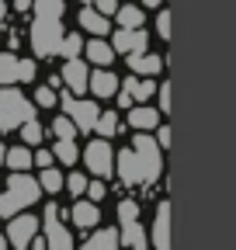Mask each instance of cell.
<instances>
[{"mask_svg":"<svg viewBox=\"0 0 236 250\" xmlns=\"http://www.w3.org/2000/svg\"><path fill=\"white\" fill-rule=\"evenodd\" d=\"M39 195H42V188H39V181L32 174H11L7 177V191L0 195V215H4V219L21 215V208L35 205Z\"/></svg>","mask_w":236,"mask_h":250,"instance_id":"obj_1","label":"cell"},{"mask_svg":"<svg viewBox=\"0 0 236 250\" xmlns=\"http://www.w3.org/2000/svg\"><path fill=\"white\" fill-rule=\"evenodd\" d=\"M28 122H35V104L21 90L4 87L0 90V132H11V129L28 125Z\"/></svg>","mask_w":236,"mask_h":250,"instance_id":"obj_2","label":"cell"},{"mask_svg":"<svg viewBox=\"0 0 236 250\" xmlns=\"http://www.w3.org/2000/svg\"><path fill=\"white\" fill-rule=\"evenodd\" d=\"M132 153H136V160H139V167H142V174H146V184L157 181L160 170H163V156H160L157 139L146 136V132H139V136L132 139Z\"/></svg>","mask_w":236,"mask_h":250,"instance_id":"obj_3","label":"cell"},{"mask_svg":"<svg viewBox=\"0 0 236 250\" xmlns=\"http://www.w3.org/2000/svg\"><path fill=\"white\" fill-rule=\"evenodd\" d=\"M59 45H63V24L35 18V24H32V52L35 56H56Z\"/></svg>","mask_w":236,"mask_h":250,"instance_id":"obj_4","label":"cell"},{"mask_svg":"<svg viewBox=\"0 0 236 250\" xmlns=\"http://www.w3.org/2000/svg\"><path fill=\"white\" fill-rule=\"evenodd\" d=\"M63 108H66V118L73 122V129H80V132H91L101 115V108L94 101H77L73 94H63Z\"/></svg>","mask_w":236,"mask_h":250,"instance_id":"obj_5","label":"cell"},{"mask_svg":"<svg viewBox=\"0 0 236 250\" xmlns=\"http://www.w3.org/2000/svg\"><path fill=\"white\" fill-rule=\"evenodd\" d=\"M83 164H87V170H91V174H98V177L104 181V177L115 174V149H111L104 139H94L91 146L83 149Z\"/></svg>","mask_w":236,"mask_h":250,"instance_id":"obj_6","label":"cell"},{"mask_svg":"<svg viewBox=\"0 0 236 250\" xmlns=\"http://www.w3.org/2000/svg\"><path fill=\"white\" fill-rule=\"evenodd\" d=\"M39 226H42V219H35V215H24V212L14 215L11 226H7V247H14V250L32 247L35 236H39Z\"/></svg>","mask_w":236,"mask_h":250,"instance_id":"obj_7","label":"cell"},{"mask_svg":"<svg viewBox=\"0 0 236 250\" xmlns=\"http://www.w3.org/2000/svg\"><path fill=\"white\" fill-rule=\"evenodd\" d=\"M45 250H73V233L59 223V208L45 205Z\"/></svg>","mask_w":236,"mask_h":250,"instance_id":"obj_8","label":"cell"},{"mask_svg":"<svg viewBox=\"0 0 236 250\" xmlns=\"http://www.w3.org/2000/svg\"><path fill=\"white\" fill-rule=\"evenodd\" d=\"M146 45H150V35H146L142 28H139V31L118 28V31H115V42H111V49L122 52V56H139V52H146Z\"/></svg>","mask_w":236,"mask_h":250,"instance_id":"obj_9","label":"cell"},{"mask_svg":"<svg viewBox=\"0 0 236 250\" xmlns=\"http://www.w3.org/2000/svg\"><path fill=\"white\" fill-rule=\"evenodd\" d=\"M115 170H118V177H122L125 184H146V174H142V167H139L132 149L115 153Z\"/></svg>","mask_w":236,"mask_h":250,"instance_id":"obj_10","label":"cell"},{"mask_svg":"<svg viewBox=\"0 0 236 250\" xmlns=\"http://www.w3.org/2000/svg\"><path fill=\"white\" fill-rule=\"evenodd\" d=\"M59 80H63L73 94H80V90H87V80H91V70H87V62H80V59H70L66 66H63V73H59Z\"/></svg>","mask_w":236,"mask_h":250,"instance_id":"obj_11","label":"cell"},{"mask_svg":"<svg viewBox=\"0 0 236 250\" xmlns=\"http://www.w3.org/2000/svg\"><path fill=\"white\" fill-rule=\"evenodd\" d=\"M129 70H132V77H157L160 70H163V59L157 56V52H139V56H129Z\"/></svg>","mask_w":236,"mask_h":250,"instance_id":"obj_12","label":"cell"},{"mask_svg":"<svg viewBox=\"0 0 236 250\" xmlns=\"http://www.w3.org/2000/svg\"><path fill=\"white\" fill-rule=\"evenodd\" d=\"M153 247L167 250L170 247V205L160 202L157 205V219H153Z\"/></svg>","mask_w":236,"mask_h":250,"instance_id":"obj_13","label":"cell"},{"mask_svg":"<svg viewBox=\"0 0 236 250\" xmlns=\"http://www.w3.org/2000/svg\"><path fill=\"white\" fill-rule=\"evenodd\" d=\"M87 87H91L98 98H111V94H118V87H122V83H118V77H115L111 70H94L91 80H87Z\"/></svg>","mask_w":236,"mask_h":250,"instance_id":"obj_14","label":"cell"},{"mask_svg":"<svg viewBox=\"0 0 236 250\" xmlns=\"http://www.w3.org/2000/svg\"><path fill=\"white\" fill-rule=\"evenodd\" d=\"M157 122H160V111H157V108H150V104H139V108H132V111H129V125H132V129H139V132L157 129Z\"/></svg>","mask_w":236,"mask_h":250,"instance_id":"obj_15","label":"cell"},{"mask_svg":"<svg viewBox=\"0 0 236 250\" xmlns=\"http://www.w3.org/2000/svg\"><path fill=\"white\" fill-rule=\"evenodd\" d=\"M4 164L11 167V174H28V167L35 164V156H32L28 146H11L7 156H4Z\"/></svg>","mask_w":236,"mask_h":250,"instance_id":"obj_16","label":"cell"},{"mask_svg":"<svg viewBox=\"0 0 236 250\" xmlns=\"http://www.w3.org/2000/svg\"><path fill=\"white\" fill-rule=\"evenodd\" d=\"M122 90L129 94L132 101H146V98H153L157 94V80H146V77H129L122 83Z\"/></svg>","mask_w":236,"mask_h":250,"instance_id":"obj_17","label":"cell"},{"mask_svg":"<svg viewBox=\"0 0 236 250\" xmlns=\"http://www.w3.org/2000/svg\"><path fill=\"white\" fill-rule=\"evenodd\" d=\"M98 223H101L98 205H91V202H77V205H73V226H80V229H94Z\"/></svg>","mask_w":236,"mask_h":250,"instance_id":"obj_18","label":"cell"},{"mask_svg":"<svg viewBox=\"0 0 236 250\" xmlns=\"http://www.w3.org/2000/svg\"><path fill=\"white\" fill-rule=\"evenodd\" d=\"M118 243H125L129 250H146L150 247V240H146V229L139 223H125L122 233H118Z\"/></svg>","mask_w":236,"mask_h":250,"instance_id":"obj_19","label":"cell"},{"mask_svg":"<svg viewBox=\"0 0 236 250\" xmlns=\"http://www.w3.org/2000/svg\"><path fill=\"white\" fill-rule=\"evenodd\" d=\"M87 59H91V62H98L101 70H108V62L115 59V49H111V42H104V39H94V42H87Z\"/></svg>","mask_w":236,"mask_h":250,"instance_id":"obj_20","label":"cell"},{"mask_svg":"<svg viewBox=\"0 0 236 250\" xmlns=\"http://www.w3.org/2000/svg\"><path fill=\"white\" fill-rule=\"evenodd\" d=\"M80 250H118V229H98Z\"/></svg>","mask_w":236,"mask_h":250,"instance_id":"obj_21","label":"cell"},{"mask_svg":"<svg viewBox=\"0 0 236 250\" xmlns=\"http://www.w3.org/2000/svg\"><path fill=\"white\" fill-rule=\"evenodd\" d=\"M142 21H146L142 7H136V4H125V7H118V24H122L125 31H139V28H142Z\"/></svg>","mask_w":236,"mask_h":250,"instance_id":"obj_22","label":"cell"},{"mask_svg":"<svg viewBox=\"0 0 236 250\" xmlns=\"http://www.w3.org/2000/svg\"><path fill=\"white\" fill-rule=\"evenodd\" d=\"M80 28L94 31V35H104V31H108L111 24H108V18H101L94 7H83V11H80Z\"/></svg>","mask_w":236,"mask_h":250,"instance_id":"obj_23","label":"cell"},{"mask_svg":"<svg viewBox=\"0 0 236 250\" xmlns=\"http://www.w3.org/2000/svg\"><path fill=\"white\" fill-rule=\"evenodd\" d=\"M7 83H18V56L0 52V90H4Z\"/></svg>","mask_w":236,"mask_h":250,"instance_id":"obj_24","label":"cell"},{"mask_svg":"<svg viewBox=\"0 0 236 250\" xmlns=\"http://www.w3.org/2000/svg\"><path fill=\"white\" fill-rule=\"evenodd\" d=\"M35 18L39 21H59V18H63V0H39V4H35Z\"/></svg>","mask_w":236,"mask_h":250,"instance_id":"obj_25","label":"cell"},{"mask_svg":"<svg viewBox=\"0 0 236 250\" xmlns=\"http://www.w3.org/2000/svg\"><path fill=\"white\" fill-rule=\"evenodd\" d=\"M94 129H98V132H101V139L108 143V139H111V136L118 132V111H101V115H98V125H94Z\"/></svg>","mask_w":236,"mask_h":250,"instance_id":"obj_26","label":"cell"},{"mask_svg":"<svg viewBox=\"0 0 236 250\" xmlns=\"http://www.w3.org/2000/svg\"><path fill=\"white\" fill-rule=\"evenodd\" d=\"M52 160H63V164H77L80 160V149H77V143H56V149H52Z\"/></svg>","mask_w":236,"mask_h":250,"instance_id":"obj_27","label":"cell"},{"mask_svg":"<svg viewBox=\"0 0 236 250\" xmlns=\"http://www.w3.org/2000/svg\"><path fill=\"white\" fill-rule=\"evenodd\" d=\"M39 188H42V191H49V195H56L59 188H63V174H59L56 167L42 170V177H39Z\"/></svg>","mask_w":236,"mask_h":250,"instance_id":"obj_28","label":"cell"},{"mask_svg":"<svg viewBox=\"0 0 236 250\" xmlns=\"http://www.w3.org/2000/svg\"><path fill=\"white\" fill-rule=\"evenodd\" d=\"M52 132L59 136V143H73V132H77V129H73V122H70L66 115H59V118L52 122Z\"/></svg>","mask_w":236,"mask_h":250,"instance_id":"obj_29","label":"cell"},{"mask_svg":"<svg viewBox=\"0 0 236 250\" xmlns=\"http://www.w3.org/2000/svg\"><path fill=\"white\" fill-rule=\"evenodd\" d=\"M118 223H139V205L132 202V198H125V202H118Z\"/></svg>","mask_w":236,"mask_h":250,"instance_id":"obj_30","label":"cell"},{"mask_svg":"<svg viewBox=\"0 0 236 250\" xmlns=\"http://www.w3.org/2000/svg\"><path fill=\"white\" fill-rule=\"evenodd\" d=\"M83 49V39L77 35V31H73V35H63V45H59V52H63L66 56V62L70 59H77V52Z\"/></svg>","mask_w":236,"mask_h":250,"instance_id":"obj_31","label":"cell"},{"mask_svg":"<svg viewBox=\"0 0 236 250\" xmlns=\"http://www.w3.org/2000/svg\"><path fill=\"white\" fill-rule=\"evenodd\" d=\"M21 139H24V146H39V143H42V125H39V122L21 125Z\"/></svg>","mask_w":236,"mask_h":250,"instance_id":"obj_32","label":"cell"},{"mask_svg":"<svg viewBox=\"0 0 236 250\" xmlns=\"http://www.w3.org/2000/svg\"><path fill=\"white\" fill-rule=\"evenodd\" d=\"M63 188H70L73 195H87V177L83 174H70V177H63Z\"/></svg>","mask_w":236,"mask_h":250,"instance_id":"obj_33","label":"cell"},{"mask_svg":"<svg viewBox=\"0 0 236 250\" xmlns=\"http://www.w3.org/2000/svg\"><path fill=\"white\" fill-rule=\"evenodd\" d=\"M35 101H39L42 108H52V104H56V90H52V87H39V90H35Z\"/></svg>","mask_w":236,"mask_h":250,"instance_id":"obj_34","label":"cell"},{"mask_svg":"<svg viewBox=\"0 0 236 250\" xmlns=\"http://www.w3.org/2000/svg\"><path fill=\"white\" fill-rule=\"evenodd\" d=\"M18 80H24V83L35 80V62H32V59H21V62H18Z\"/></svg>","mask_w":236,"mask_h":250,"instance_id":"obj_35","label":"cell"},{"mask_svg":"<svg viewBox=\"0 0 236 250\" xmlns=\"http://www.w3.org/2000/svg\"><path fill=\"white\" fill-rule=\"evenodd\" d=\"M108 191H104V181H94V184H87V198H91V205L94 202H101Z\"/></svg>","mask_w":236,"mask_h":250,"instance_id":"obj_36","label":"cell"},{"mask_svg":"<svg viewBox=\"0 0 236 250\" xmlns=\"http://www.w3.org/2000/svg\"><path fill=\"white\" fill-rule=\"evenodd\" d=\"M94 11H98L101 18H108V14H118V4H115V0H98Z\"/></svg>","mask_w":236,"mask_h":250,"instance_id":"obj_37","label":"cell"},{"mask_svg":"<svg viewBox=\"0 0 236 250\" xmlns=\"http://www.w3.org/2000/svg\"><path fill=\"white\" fill-rule=\"evenodd\" d=\"M157 28H160V35H163V39H170V11H160Z\"/></svg>","mask_w":236,"mask_h":250,"instance_id":"obj_38","label":"cell"},{"mask_svg":"<svg viewBox=\"0 0 236 250\" xmlns=\"http://www.w3.org/2000/svg\"><path fill=\"white\" fill-rule=\"evenodd\" d=\"M32 156H35V164H39L42 170H49V167H52V153H49V149H39V153H32Z\"/></svg>","mask_w":236,"mask_h":250,"instance_id":"obj_39","label":"cell"},{"mask_svg":"<svg viewBox=\"0 0 236 250\" xmlns=\"http://www.w3.org/2000/svg\"><path fill=\"white\" fill-rule=\"evenodd\" d=\"M160 111H170V83H160Z\"/></svg>","mask_w":236,"mask_h":250,"instance_id":"obj_40","label":"cell"},{"mask_svg":"<svg viewBox=\"0 0 236 250\" xmlns=\"http://www.w3.org/2000/svg\"><path fill=\"white\" fill-rule=\"evenodd\" d=\"M157 146H170V129H167V125H160V139H157Z\"/></svg>","mask_w":236,"mask_h":250,"instance_id":"obj_41","label":"cell"},{"mask_svg":"<svg viewBox=\"0 0 236 250\" xmlns=\"http://www.w3.org/2000/svg\"><path fill=\"white\" fill-rule=\"evenodd\" d=\"M118 104H122V108H129V104H132V98H129V94H125L122 87H118Z\"/></svg>","mask_w":236,"mask_h":250,"instance_id":"obj_42","label":"cell"},{"mask_svg":"<svg viewBox=\"0 0 236 250\" xmlns=\"http://www.w3.org/2000/svg\"><path fill=\"white\" fill-rule=\"evenodd\" d=\"M4 14H7V4H4V0H0V21H4Z\"/></svg>","mask_w":236,"mask_h":250,"instance_id":"obj_43","label":"cell"},{"mask_svg":"<svg viewBox=\"0 0 236 250\" xmlns=\"http://www.w3.org/2000/svg\"><path fill=\"white\" fill-rule=\"evenodd\" d=\"M0 250H7V236L4 233H0Z\"/></svg>","mask_w":236,"mask_h":250,"instance_id":"obj_44","label":"cell"}]
</instances>
